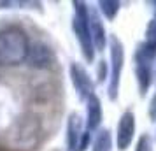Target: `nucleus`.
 <instances>
[{"instance_id":"1","label":"nucleus","mask_w":156,"mask_h":151,"mask_svg":"<svg viewBox=\"0 0 156 151\" xmlns=\"http://www.w3.org/2000/svg\"><path fill=\"white\" fill-rule=\"evenodd\" d=\"M42 141V123L34 113L18 116L5 132V148L11 151H35Z\"/></svg>"},{"instance_id":"2","label":"nucleus","mask_w":156,"mask_h":151,"mask_svg":"<svg viewBox=\"0 0 156 151\" xmlns=\"http://www.w3.org/2000/svg\"><path fill=\"white\" fill-rule=\"evenodd\" d=\"M30 39L20 27H5L0 30V67H18L27 62Z\"/></svg>"},{"instance_id":"3","label":"nucleus","mask_w":156,"mask_h":151,"mask_svg":"<svg viewBox=\"0 0 156 151\" xmlns=\"http://www.w3.org/2000/svg\"><path fill=\"white\" fill-rule=\"evenodd\" d=\"M135 77L140 97H146L154 77V63H156V48L146 42H140L135 49Z\"/></svg>"},{"instance_id":"4","label":"nucleus","mask_w":156,"mask_h":151,"mask_svg":"<svg viewBox=\"0 0 156 151\" xmlns=\"http://www.w3.org/2000/svg\"><path fill=\"white\" fill-rule=\"evenodd\" d=\"M74 18H72V30L76 34L81 53L86 62L95 60V48H93L91 34H90V7L86 2H74Z\"/></svg>"},{"instance_id":"5","label":"nucleus","mask_w":156,"mask_h":151,"mask_svg":"<svg viewBox=\"0 0 156 151\" xmlns=\"http://www.w3.org/2000/svg\"><path fill=\"white\" fill-rule=\"evenodd\" d=\"M107 44H109V55H111L107 95H109L111 100H118L121 74H123V67H125V46H123V42L118 35H111Z\"/></svg>"},{"instance_id":"6","label":"nucleus","mask_w":156,"mask_h":151,"mask_svg":"<svg viewBox=\"0 0 156 151\" xmlns=\"http://www.w3.org/2000/svg\"><path fill=\"white\" fill-rule=\"evenodd\" d=\"M69 74H70V81L74 84V90L77 92V97L81 100H88L93 93H95V83L90 77V74L84 67L77 62H72L69 67Z\"/></svg>"},{"instance_id":"7","label":"nucleus","mask_w":156,"mask_h":151,"mask_svg":"<svg viewBox=\"0 0 156 151\" xmlns=\"http://www.w3.org/2000/svg\"><path fill=\"white\" fill-rule=\"evenodd\" d=\"M135 114L132 109H126L121 114L118 127H116V148L119 151H126L135 137Z\"/></svg>"},{"instance_id":"8","label":"nucleus","mask_w":156,"mask_h":151,"mask_svg":"<svg viewBox=\"0 0 156 151\" xmlns=\"http://www.w3.org/2000/svg\"><path fill=\"white\" fill-rule=\"evenodd\" d=\"M27 62H28L30 67L39 69V70L51 69V67H55V63H56V55H55V51L51 49V46H48L46 42L37 41V42L30 44V51H28V56H27Z\"/></svg>"},{"instance_id":"9","label":"nucleus","mask_w":156,"mask_h":151,"mask_svg":"<svg viewBox=\"0 0 156 151\" xmlns=\"http://www.w3.org/2000/svg\"><path fill=\"white\" fill-rule=\"evenodd\" d=\"M84 121L77 113H70L65 128V151H81V141L84 135Z\"/></svg>"},{"instance_id":"10","label":"nucleus","mask_w":156,"mask_h":151,"mask_svg":"<svg viewBox=\"0 0 156 151\" xmlns=\"http://www.w3.org/2000/svg\"><path fill=\"white\" fill-rule=\"evenodd\" d=\"M90 34H91L93 48L97 51H104L107 46V32L104 27V21L98 16L97 9H90Z\"/></svg>"},{"instance_id":"11","label":"nucleus","mask_w":156,"mask_h":151,"mask_svg":"<svg viewBox=\"0 0 156 151\" xmlns=\"http://www.w3.org/2000/svg\"><path fill=\"white\" fill-rule=\"evenodd\" d=\"M104 118V111H102V102L97 97V93H93L88 100H86V121H84V128L86 132L93 134L95 130H98L100 123Z\"/></svg>"},{"instance_id":"12","label":"nucleus","mask_w":156,"mask_h":151,"mask_svg":"<svg viewBox=\"0 0 156 151\" xmlns=\"http://www.w3.org/2000/svg\"><path fill=\"white\" fill-rule=\"evenodd\" d=\"M97 5H98V11L102 13V16L107 21H112L118 16V13H119L121 2H118V0H100Z\"/></svg>"},{"instance_id":"13","label":"nucleus","mask_w":156,"mask_h":151,"mask_svg":"<svg viewBox=\"0 0 156 151\" xmlns=\"http://www.w3.org/2000/svg\"><path fill=\"white\" fill-rule=\"evenodd\" d=\"M93 151H112V135L107 128L98 130L93 141Z\"/></svg>"},{"instance_id":"14","label":"nucleus","mask_w":156,"mask_h":151,"mask_svg":"<svg viewBox=\"0 0 156 151\" xmlns=\"http://www.w3.org/2000/svg\"><path fill=\"white\" fill-rule=\"evenodd\" d=\"M144 42L149 44V46H153V48H156V18H154V16H153V18H151V21L147 23Z\"/></svg>"},{"instance_id":"15","label":"nucleus","mask_w":156,"mask_h":151,"mask_svg":"<svg viewBox=\"0 0 156 151\" xmlns=\"http://www.w3.org/2000/svg\"><path fill=\"white\" fill-rule=\"evenodd\" d=\"M135 151H153V137L151 134H142L135 144Z\"/></svg>"},{"instance_id":"16","label":"nucleus","mask_w":156,"mask_h":151,"mask_svg":"<svg viewBox=\"0 0 156 151\" xmlns=\"http://www.w3.org/2000/svg\"><path fill=\"white\" fill-rule=\"evenodd\" d=\"M109 63L107 62H98V83H102V81H105L107 77H109Z\"/></svg>"},{"instance_id":"17","label":"nucleus","mask_w":156,"mask_h":151,"mask_svg":"<svg viewBox=\"0 0 156 151\" xmlns=\"http://www.w3.org/2000/svg\"><path fill=\"white\" fill-rule=\"evenodd\" d=\"M151 118L156 120V95H154V99H153V102H151Z\"/></svg>"},{"instance_id":"18","label":"nucleus","mask_w":156,"mask_h":151,"mask_svg":"<svg viewBox=\"0 0 156 151\" xmlns=\"http://www.w3.org/2000/svg\"><path fill=\"white\" fill-rule=\"evenodd\" d=\"M151 5H154V18H156V2H151Z\"/></svg>"}]
</instances>
